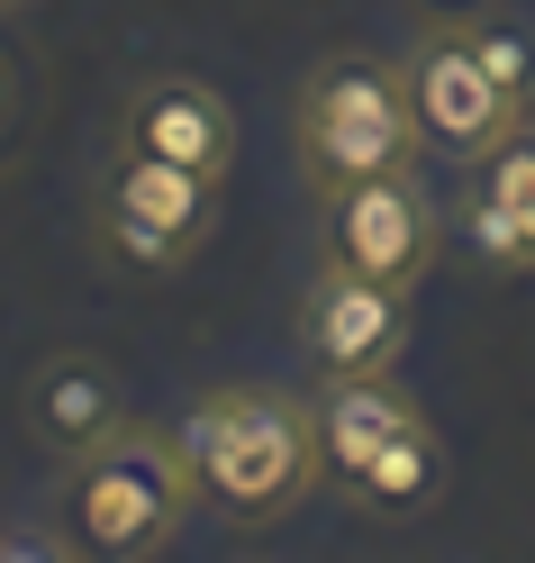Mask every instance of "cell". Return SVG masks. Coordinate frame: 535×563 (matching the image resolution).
Listing matches in <instances>:
<instances>
[{
	"instance_id": "obj_1",
	"label": "cell",
	"mask_w": 535,
	"mask_h": 563,
	"mask_svg": "<svg viewBox=\"0 0 535 563\" xmlns=\"http://www.w3.org/2000/svg\"><path fill=\"white\" fill-rule=\"evenodd\" d=\"M191 509H200V473L182 428L119 418L100 445L55 464V527L74 537V554L100 563H155L191 527Z\"/></svg>"
},
{
	"instance_id": "obj_2",
	"label": "cell",
	"mask_w": 535,
	"mask_h": 563,
	"mask_svg": "<svg viewBox=\"0 0 535 563\" xmlns=\"http://www.w3.org/2000/svg\"><path fill=\"white\" fill-rule=\"evenodd\" d=\"M200 500L227 527H281L327 473H317V409L281 382H219L182 418Z\"/></svg>"
},
{
	"instance_id": "obj_3",
	"label": "cell",
	"mask_w": 535,
	"mask_h": 563,
	"mask_svg": "<svg viewBox=\"0 0 535 563\" xmlns=\"http://www.w3.org/2000/svg\"><path fill=\"white\" fill-rule=\"evenodd\" d=\"M317 473L345 509L364 518H426L445 500V437L426 428V409L390 373L372 382H317Z\"/></svg>"
},
{
	"instance_id": "obj_4",
	"label": "cell",
	"mask_w": 535,
	"mask_h": 563,
	"mask_svg": "<svg viewBox=\"0 0 535 563\" xmlns=\"http://www.w3.org/2000/svg\"><path fill=\"white\" fill-rule=\"evenodd\" d=\"M417 110H409V82H400V55H372V46H336L317 55L300 91H291V155L317 191L327 183H364V173H400L417 164Z\"/></svg>"
},
{
	"instance_id": "obj_5",
	"label": "cell",
	"mask_w": 535,
	"mask_h": 563,
	"mask_svg": "<svg viewBox=\"0 0 535 563\" xmlns=\"http://www.w3.org/2000/svg\"><path fill=\"white\" fill-rule=\"evenodd\" d=\"M91 236L100 255L127 273H182L209 236H219V183L209 173H182L164 155H127L110 146L91 183Z\"/></svg>"
},
{
	"instance_id": "obj_6",
	"label": "cell",
	"mask_w": 535,
	"mask_h": 563,
	"mask_svg": "<svg viewBox=\"0 0 535 563\" xmlns=\"http://www.w3.org/2000/svg\"><path fill=\"white\" fill-rule=\"evenodd\" d=\"M317 255L364 273V282H390V291H417L445 255V209L417 183V164L364 173V183H327L317 191Z\"/></svg>"
},
{
	"instance_id": "obj_7",
	"label": "cell",
	"mask_w": 535,
	"mask_h": 563,
	"mask_svg": "<svg viewBox=\"0 0 535 563\" xmlns=\"http://www.w3.org/2000/svg\"><path fill=\"white\" fill-rule=\"evenodd\" d=\"M400 82H409L417 136L436 155L481 164L490 146H509V136L526 128V110L490 82V64L472 46V19H417V37L400 46Z\"/></svg>"
},
{
	"instance_id": "obj_8",
	"label": "cell",
	"mask_w": 535,
	"mask_h": 563,
	"mask_svg": "<svg viewBox=\"0 0 535 563\" xmlns=\"http://www.w3.org/2000/svg\"><path fill=\"white\" fill-rule=\"evenodd\" d=\"M300 355L317 364V382H372V373H400L409 355V291L390 282H364L317 255L309 291H300Z\"/></svg>"
},
{
	"instance_id": "obj_9",
	"label": "cell",
	"mask_w": 535,
	"mask_h": 563,
	"mask_svg": "<svg viewBox=\"0 0 535 563\" xmlns=\"http://www.w3.org/2000/svg\"><path fill=\"white\" fill-rule=\"evenodd\" d=\"M236 136H245L236 128V100L219 82H200V74H146V82H127L110 146L164 155V164H182V173L227 183V173H236Z\"/></svg>"
},
{
	"instance_id": "obj_10",
	"label": "cell",
	"mask_w": 535,
	"mask_h": 563,
	"mask_svg": "<svg viewBox=\"0 0 535 563\" xmlns=\"http://www.w3.org/2000/svg\"><path fill=\"white\" fill-rule=\"evenodd\" d=\"M27 409V437H37V454L46 464H64V454H82V445H100L127 418V382L100 364V355H82V345H64V355H46L37 373H27V391H19Z\"/></svg>"
},
{
	"instance_id": "obj_11",
	"label": "cell",
	"mask_w": 535,
	"mask_h": 563,
	"mask_svg": "<svg viewBox=\"0 0 535 563\" xmlns=\"http://www.w3.org/2000/svg\"><path fill=\"white\" fill-rule=\"evenodd\" d=\"M462 228H472V255L490 273H535V146L509 136V146L481 155V183L462 200Z\"/></svg>"
},
{
	"instance_id": "obj_12",
	"label": "cell",
	"mask_w": 535,
	"mask_h": 563,
	"mask_svg": "<svg viewBox=\"0 0 535 563\" xmlns=\"http://www.w3.org/2000/svg\"><path fill=\"white\" fill-rule=\"evenodd\" d=\"M472 46H481V64H490V82L535 119V46L517 37V27H499V19H472Z\"/></svg>"
},
{
	"instance_id": "obj_13",
	"label": "cell",
	"mask_w": 535,
	"mask_h": 563,
	"mask_svg": "<svg viewBox=\"0 0 535 563\" xmlns=\"http://www.w3.org/2000/svg\"><path fill=\"white\" fill-rule=\"evenodd\" d=\"M19 554H37V563H64L74 554V537L46 518V527H0V563H19Z\"/></svg>"
},
{
	"instance_id": "obj_14",
	"label": "cell",
	"mask_w": 535,
	"mask_h": 563,
	"mask_svg": "<svg viewBox=\"0 0 535 563\" xmlns=\"http://www.w3.org/2000/svg\"><path fill=\"white\" fill-rule=\"evenodd\" d=\"M481 0H417V19H472Z\"/></svg>"
},
{
	"instance_id": "obj_15",
	"label": "cell",
	"mask_w": 535,
	"mask_h": 563,
	"mask_svg": "<svg viewBox=\"0 0 535 563\" xmlns=\"http://www.w3.org/2000/svg\"><path fill=\"white\" fill-rule=\"evenodd\" d=\"M10 119H19V82H10V64H0V136H10Z\"/></svg>"
},
{
	"instance_id": "obj_16",
	"label": "cell",
	"mask_w": 535,
	"mask_h": 563,
	"mask_svg": "<svg viewBox=\"0 0 535 563\" xmlns=\"http://www.w3.org/2000/svg\"><path fill=\"white\" fill-rule=\"evenodd\" d=\"M0 10H37V0H0Z\"/></svg>"
},
{
	"instance_id": "obj_17",
	"label": "cell",
	"mask_w": 535,
	"mask_h": 563,
	"mask_svg": "<svg viewBox=\"0 0 535 563\" xmlns=\"http://www.w3.org/2000/svg\"><path fill=\"white\" fill-rule=\"evenodd\" d=\"M517 136H526V146H535V119H526V128H517Z\"/></svg>"
}]
</instances>
